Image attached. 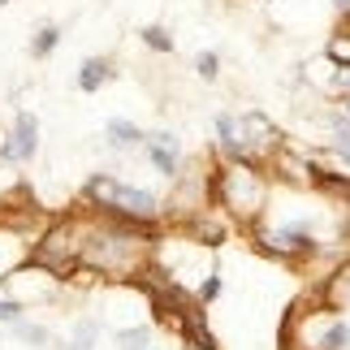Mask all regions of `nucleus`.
Returning <instances> with one entry per match:
<instances>
[{
	"mask_svg": "<svg viewBox=\"0 0 350 350\" xmlns=\"http://www.w3.org/2000/svg\"><path fill=\"white\" fill-rule=\"evenodd\" d=\"M61 44H65V26L61 22H39L31 31V39H26V57L35 65H48L61 52Z\"/></svg>",
	"mask_w": 350,
	"mask_h": 350,
	"instance_id": "4",
	"label": "nucleus"
},
{
	"mask_svg": "<svg viewBox=\"0 0 350 350\" xmlns=\"http://www.w3.org/2000/svg\"><path fill=\"white\" fill-rule=\"evenodd\" d=\"M281 350H350V255L307 277L281 325Z\"/></svg>",
	"mask_w": 350,
	"mask_h": 350,
	"instance_id": "2",
	"label": "nucleus"
},
{
	"mask_svg": "<svg viewBox=\"0 0 350 350\" xmlns=\"http://www.w3.org/2000/svg\"><path fill=\"white\" fill-rule=\"evenodd\" d=\"M117 78H121V65H117L113 52H91V57H83V61L74 65L70 87H74L83 100H96V96H104V91L117 83Z\"/></svg>",
	"mask_w": 350,
	"mask_h": 350,
	"instance_id": "3",
	"label": "nucleus"
},
{
	"mask_svg": "<svg viewBox=\"0 0 350 350\" xmlns=\"http://www.w3.org/2000/svg\"><path fill=\"white\" fill-rule=\"evenodd\" d=\"M165 242L100 212H0V350H217Z\"/></svg>",
	"mask_w": 350,
	"mask_h": 350,
	"instance_id": "1",
	"label": "nucleus"
},
{
	"mask_svg": "<svg viewBox=\"0 0 350 350\" xmlns=\"http://www.w3.org/2000/svg\"><path fill=\"white\" fill-rule=\"evenodd\" d=\"M139 44L152 52V57H173V52H178V35H173L165 22H147L139 31Z\"/></svg>",
	"mask_w": 350,
	"mask_h": 350,
	"instance_id": "6",
	"label": "nucleus"
},
{
	"mask_svg": "<svg viewBox=\"0 0 350 350\" xmlns=\"http://www.w3.org/2000/svg\"><path fill=\"white\" fill-rule=\"evenodd\" d=\"M329 9L338 13V18H346V13H350V0H329Z\"/></svg>",
	"mask_w": 350,
	"mask_h": 350,
	"instance_id": "7",
	"label": "nucleus"
},
{
	"mask_svg": "<svg viewBox=\"0 0 350 350\" xmlns=\"http://www.w3.org/2000/svg\"><path fill=\"white\" fill-rule=\"evenodd\" d=\"M5 5H13V0H0V9H5Z\"/></svg>",
	"mask_w": 350,
	"mask_h": 350,
	"instance_id": "8",
	"label": "nucleus"
},
{
	"mask_svg": "<svg viewBox=\"0 0 350 350\" xmlns=\"http://www.w3.org/2000/svg\"><path fill=\"white\" fill-rule=\"evenodd\" d=\"M191 78H195L199 87L217 91L225 83V52L221 48H199L195 57H191Z\"/></svg>",
	"mask_w": 350,
	"mask_h": 350,
	"instance_id": "5",
	"label": "nucleus"
}]
</instances>
